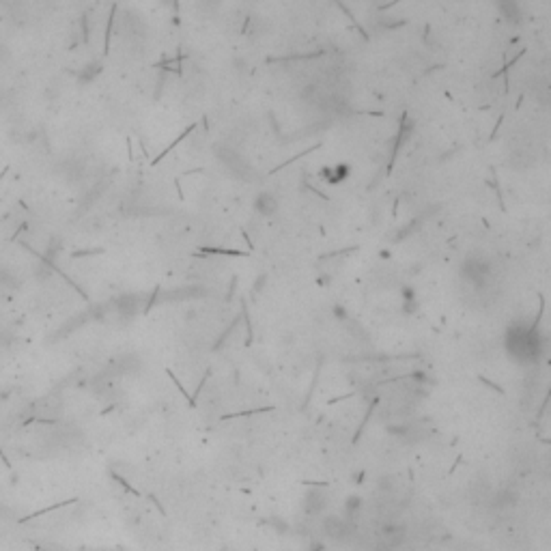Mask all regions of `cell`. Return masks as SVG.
I'll list each match as a JSON object with an SVG mask.
<instances>
[{"mask_svg":"<svg viewBox=\"0 0 551 551\" xmlns=\"http://www.w3.org/2000/svg\"><path fill=\"white\" fill-rule=\"evenodd\" d=\"M517 500H519V493H517L515 489H504V491L498 493L496 498H493V506H496L498 510H504V508H510V506H515Z\"/></svg>","mask_w":551,"mask_h":551,"instance_id":"5b68a950","label":"cell"},{"mask_svg":"<svg viewBox=\"0 0 551 551\" xmlns=\"http://www.w3.org/2000/svg\"><path fill=\"white\" fill-rule=\"evenodd\" d=\"M506 349L519 364H536L545 349V340L534 325L517 323L506 334Z\"/></svg>","mask_w":551,"mask_h":551,"instance_id":"6da1fadb","label":"cell"},{"mask_svg":"<svg viewBox=\"0 0 551 551\" xmlns=\"http://www.w3.org/2000/svg\"><path fill=\"white\" fill-rule=\"evenodd\" d=\"M256 209L261 211V213H265V216H269V213H274L276 211V198L274 196H269V194H261L256 198Z\"/></svg>","mask_w":551,"mask_h":551,"instance_id":"8992f818","label":"cell"},{"mask_svg":"<svg viewBox=\"0 0 551 551\" xmlns=\"http://www.w3.org/2000/svg\"><path fill=\"white\" fill-rule=\"evenodd\" d=\"M405 538H407V530L396 521H390L381 527V545L388 547L390 551L398 549L405 543Z\"/></svg>","mask_w":551,"mask_h":551,"instance_id":"277c9868","label":"cell"},{"mask_svg":"<svg viewBox=\"0 0 551 551\" xmlns=\"http://www.w3.org/2000/svg\"><path fill=\"white\" fill-rule=\"evenodd\" d=\"M321 530L328 538H332V541L343 543V541H347V536L351 534V525L347 519H343V517L328 515V517H323V521H321Z\"/></svg>","mask_w":551,"mask_h":551,"instance_id":"7a4b0ae2","label":"cell"},{"mask_svg":"<svg viewBox=\"0 0 551 551\" xmlns=\"http://www.w3.org/2000/svg\"><path fill=\"white\" fill-rule=\"evenodd\" d=\"M359 510H362V500H359V498L353 496V498H349V500L345 502V515H347L345 519L347 521H353Z\"/></svg>","mask_w":551,"mask_h":551,"instance_id":"52a82bcc","label":"cell"},{"mask_svg":"<svg viewBox=\"0 0 551 551\" xmlns=\"http://www.w3.org/2000/svg\"><path fill=\"white\" fill-rule=\"evenodd\" d=\"M328 493L321 487H312L310 491H306V496H303V512L310 515V517H317V515H323L325 508H328Z\"/></svg>","mask_w":551,"mask_h":551,"instance_id":"3957f363","label":"cell"},{"mask_svg":"<svg viewBox=\"0 0 551 551\" xmlns=\"http://www.w3.org/2000/svg\"><path fill=\"white\" fill-rule=\"evenodd\" d=\"M11 398V390H3L0 392V401H9Z\"/></svg>","mask_w":551,"mask_h":551,"instance_id":"ba28073f","label":"cell"}]
</instances>
